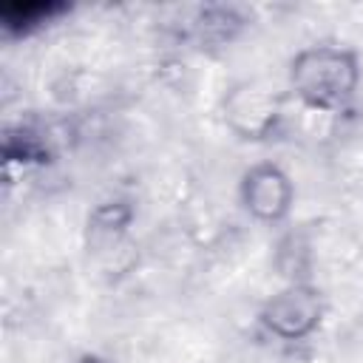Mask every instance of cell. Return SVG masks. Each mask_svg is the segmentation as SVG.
Instances as JSON below:
<instances>
[{"mask_svg":"<svg viewBox=\"0 0 363 363\" xmlns=\"http://www.w3.org/2000/svg\"><path fill=\"white\" fill-rule=\"evenodd\" d=\"M292 82L309 105L332 108L352 94L357 82V65L346 51H332V48L306 51L292 65Z\"/></svg>","mask_w":363,"mask_h":363,"instance_id":"cell-1","label":"cell"},{"mask_svg":"<svg viewBox=\"0 0 363 363\" xmlns=\"http://www.w3.org/2000/svg\"><path fill=\"white\" fill-rule=\"evenodd\" d=\"M318 295L306 286H292L267 303L264 323L281 337H301L318 323Z\"/></svg>","mask_w":363,"mask_h":363,"instance_id":"cell-2","label":"cell"},{"mask_svg":"<svg viewBox=\"0 0 363 363\" xmlns=\"http://www.w3.org/2000/svg\"><path fill=\"white\" fill-rule=\"evenodd\" d=\"M244 201L258 218H281L289 207V182L275 167H255L244 182Z\"/></svg>","mask_w":363,"mask_h":363,"instance_id":"cell-3","label":"cell"},{"mask_svg":"<svg viewBox=\"0 0 363 363\" xmlns=\"http://www.w3.org/2000/svg\"><path fill=\"white\" fill-rule=\"evenodd\" d=\"M227 113H230V122L235 130H241L247 136H258L275 119V99L264 96L255 88H244V91L230 96Z\"/></svg>","mask_w":363,"mask_h":363,"instance_id":"cell-4","label":"cell"}]
</instances>
